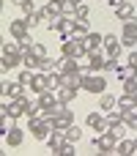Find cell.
Instances as JSON below:
<instances>
[{
	"label": "cell",
	"instance_id": "16",
	"mask_svg": "<svg viewBox=\"0 0 137 156\" xmlns=\"http://www.w3.org/2000/svg\"><path fill=\"white\" fill-rule=\"evenodd\" d=\"M82 44H85V49H88V52H96V49H102V47H104V36H99V33H93V30H91V33L82 38Z\"/></svg>",
	"mask_w": 137,
	"mask_h": 156
},
{
	"label": "cell",
	"instance_id": "26",
	"mask_svg": "<svg viewBox=\"0 0 137 156\" xmlns=\"http://www.w3.org/2000/svg\"><path fill=\"white\" fill-rule=\"evenodd\" d=\"M38 71H44V74H49V71H58V58H44L41 63H38Z\"/></svg>",
	"mask_w": 137,
	"mask_h": 156
},
{
	"label": "cell",
	"instance_id": "13",
	"mask_svg": "<svg viewBox=\"0 0 137 156\" xmlns=\"http://www.w3.org/2000/svg\"><path fill=\"white\" fill-rule=\"evenodd\" d=\"M85 123H88V129H96V132H107V129H110L102 112H88V118H85Z\"/></svg>",
	"mask_w": 137,
	"mask_h": 156
},
{
	"label": "cell",
	"instance_id": "10",
	"mask_svg": "<svg viewBox=\"0 0 137 156\" xmlns=\"http://www.w3.org/2000/svg\"><path fill=\"white\" fill-rule=\"evenodd\" d=\"M88 63H91V71H107V52L96 49V52H88Z\"/></svg>",
	"mask_w": 137,
	"mask_h": 156
},
{
	"label": "cell",
	"instance_id": "46",
	"mask_svg": "<svg viewBox=\"0 0 137 156\" xmlns=\"http://www.w3.org/2000/svg\"><path fill=\"white\" fill-rule=\"evenodd\" d=\"M132 3H135V0H132Z\"/></svg>",
	"mask_w": 137,
	"mask_h": 156
},
{
	"label": "cell",
	"instance_id": "27",
	"mask_svg": "<svg viewBox=\"0 0 137 156\" xmlns=\"http://www.w3.org/2000/svg\"><path fill=\"white\" fill-rule=\"evenodd\" d=\"M66 140H69V143H74V145H77V143H80V140H82V129H80V126H77V123H74V126H69V129H66Z\"/></svg>",
	"mask_w": 137,
	"mask_h": 156
},
{
	"label": "cell",
	"instance_id": "31",
	"mask_svg": "<svg viewBox=\"0 0 137 156\" xmlns=\"http://www.w3.org/2000/svg\"><path fill=\"white\" fill-rule=\"evenodd\" d=\"M110 132L118 137V140H124L126 137V132H129V126H126V121H121V123H115V126H110Z\"/></svg>",
	"mask_w": 137,
	"mask_h": 156
},
{
	"label": "cell",
	"instance_id": "9",
	"mask_svg": "<svg viewBox=\"0 0 137 156\" xmlns=\"http://www.w3.org/2000/svg\"><path fill=\"white\" fill-rule=\"evenodd\" d=\"M121 38L115 36V33H104V52H107V58H115V60H121Z\"/></svg>",
	"mask_w": 137,
	"mask_h": 156
},
{
	"label": "cell",
	"instance_id": "25",
	"mask_svg": "<svg viewBox=\"0 0 137 156\" xmlns=\"http://www.w3.org/2000/svg\"><path fill=\"white\" fill-rule=\"evenodd\" d=\"M41 11H44V19H55V16H60V3H52L49 0Z\"/></svg>",
	"mask_w": 137,
	"mask_h": 156
},
{
	"label": "cell",
	"instance_id": "12",
	"mask_svg": "<svg viewBox=\"0 0 137 156\" xmlns=\"http://www.w3.org/2000/svg\"><path fill=\"white\" fill-rule=\"evenodd\" d=\"M115 110H118V112L124 115V121H126V118H129V115L137 110V107H135V96H126V93H121V99H118V107H115Z\"/></svg>",
	"mask_w": 137,
	"mask_h": 156
},
{
	"label": "cell",
	"instance_id": "36",
	"mask_svg": "<svg viewBox=\"0 0 137 156\" xmlns=\"http://www.w3.org/2000/svg\"><path fill=\"white\" fill-rule=\"evenodd\" d=\"M74 154H77V151H74V143H69V140H66V145L60 148V154H58V156H74Z\"/></svg>",
	"mask_w": 137,
	"mask_h": 156
},
{
	"label": "cell",
	"instance_id": "6",
	"mask_svg": "<svg viewBox=\"0 0 137 156\" xmlns=\"http://www.w3.org/2000/svg\"><path fill=\"white\" fill-rule=\"evenodd\" d=\"M27 129H30L33 140H41V143H47V137L55 132L52 123H47V121H27Z\"/></svg>",
	"mask_w": 137,
	"mask_h": 156
},
{
	"label": "cell",
	"instance_id": "20",
	"mask_svg": "<svg viewBox=\"0 0 137 156\" xmlns=\"http://www.w3.org/2000/svg\"><path fill=\"white\" fill-rule=\"evenodd\" d=\"M36 104L38 107H55L58 104V90H44L36 96Z\"/></svg>",
	"mask_w": 137,
	"mask_h": 156
},
{
	"label": "cell",
	"instance_id": "23",
	"mask_svg": "<svg viewBox=\"0 0 137 156\" xmlns=\"http://www.w3.org/2000/svg\"><path fill=\"white\" fill-rule=\"evenodd\" d=\"M115 74H118V80H137V69L129 66V63H118Z\"/></svg>",
	"mask_w": 137,
	"mask_h": 156
},
{
	"label": "cell",
	"instance_id": "11",
	"mask_svg": "<svg viewBox=\"0 0 137 156\" xmlns=\"http://www.w3.org/2000/svg\"><path fill=\"white\" fill-rule=\"evenodd\" d=\"M25 88L27 85H22L19 80L16 82H3V99H19V96H25Z\"/></svg>",
	"mask_w": 137,
	"mask_h": 156
},
{
	"label": "cell",
	"instance_id": "15",
	"mask_svg": "<svg viewBox=\"0 0 137 156\" xmlns=\"http://www.w3.org/2000/svg\"><path fill=\"white\" fill-rule=\"evenodd\" d=\"M47 145H49L52 154L58 156V154H60V148L66 145V132H52V134L47 137Z\"/></svg>",
	"mask_w": 137,
	"mask_h": 156
},
{
	"label": "cell",
	"instance_id": "18",
	"mask_svg": "<svg viewBox=\"0 0 137 156\" xmlns=\"http://www.w3.org/2000/svg\"><path fill=\"white\" fill-rule=\"evenodd\" d=\"M77 85H60L58 88V101H63V104H71L74 99H77Z\"/></svg>",
	"mask_w": 137,
	"mask_h": 156
},
{
	"label": "cell",
	"instance_id": "19",
	"mask_svg": "<svg viewBox=\"0 0 137 156\" xmlns=\"http://www.w3.org/2000/svg\"><path fill=\"white\" fill-rule=\"evenodd\" d=\"M22 140H25V132H22V129L11 126V129L5 132V145H8V148H19V145H22Z\"/></svg>",
	"mask_w": 137,
	"mask_h": 156
},
{
	"label": "cell",
	"instance_id": "7",
	"mask_svg": "<svg viewBox=\"0 0 137 156\" xmlns=\"http://www.w3.org/2000/svg\"><path fill=\"white\" fill-rule=\"evenodd\" d=\"M121 44H124V47H129V49L137 44V16L124 22V27H121Z\"/></svg>",
	"mask_w": 137,
	"mask_h": 156
},
{
	"label": "cell",
	"instance_id": "22",
	"mask_svg": "<svg viewBox=\"0 0 137 156\" xmlns=\"http://www.w3.org/2000/svg\"><path fill=\"white\" fill-rule=\"evenodd\" d=\"M115 107H118V99L104 90V93L99 96V110H102V112H110V110H115Z\"/></svg>",
	"mask_w": 137,
	"mask_h": 156
},
{
	"label": "cell",
	"instance_id": "41",
	"mask_svg": "<svg viewBox=\"0 0 137 156\" xmlns=\"http://www.w3.org/2000/svg\"><path fill=\"white\" fill-rule=\"evenodd\" d=\"M11 3H14V5H19V8H22V5H25V3H30V0H11Z\"/></svg>",
	"mask_w": 137,
	"mask_h": 156
},
{
	"label": "cell",
	"instance_id": "21",
	"mask_svg": "<svg viewBox=\"0 0 137 156\" xmlns=\"http://www.w3.org/2000/svg\"><path fill=\"white\" fill-rule=\"evenodd\" d=\"M115 154H121V156H132L137 154V145H135V140H118V145H115Z\"/></svg>",
	"mask_w": 137,
	"mask_h": 156
},
{
	"label": "cell",
	"instance_id": "35",
	"mask_svg": "<svg viewBox=\"0 0 137 156\" xmlns=\"http://www.w3.org/2000/svg\"><path fill=\"white\" fill-rule=\"evenodd\" d=\"M38 63H41V60H38L36 55H27V58H25V66H27V69H33V71H38Z\"/></svg>",
	"mask_w": 137,
	"mask_h": 156
},
{
	"label": "cell",
	"instance_id": "34",
	"mask_svg": "<svg viewBox=\"0 0 137 156\" xmlns=\"http://www.w3.org/2000/svg\"><path fill=\"white\" fill-rule=\"evenodd\" d=\"M30 55H36L38 60H44L47 58V49H44V44H38V41H33V52Z\"/></svg>",
	"mask_w": 137,
	"mask_h": 156
},
{
	"label": "cell",
	"instance_id": "28",
	"mask_svg": "<svg viewBox=\"0 0 137 156\" xmlns=\"http://www.w3.org/2000/svg\"><path fill=\"white\" fill-rule=\"evenodd\" d=\"M77 5H80V3H74V0H63V3H60V14H63V16H74V14H77Z\"/></svg>",
	"mask_w": 137,
	"mask_h": 156
},
{
	"label": "cell",
	"instance_id": "44",
	"mask_svg": "<svg viewBox=\"0 0 137 156\" xmlns=\"http://www.w3.org/2000/svg\"><path fill=\"white\" fill-rule=\"evenodd\" d=\"M74 3H85V0H74Z\"/></svg>",
	"mask_w": 137,
	"mask_h": 156
},
{
	"label": "cell",
	"instance_id": "4",
	"mask_svg": "<svg viewBox=\"0 0 137 156\" xmlns=\"http://www.w3.org/2000/svg\"><path fill=\"white\" fill-rule=\"evenodd\" d=\"M69 126H74V110L60 101V110H58V115H55V121H52V129H55V132H66Z\"/></svg>",
	"mask_w": 137,
	"mask_h": 156
},
{
	"label": "cell",
	"instance_id": "42",
	"mask_svg": "<svg viewBox=\"0 0 137 156\" xmlns=\"http://www.w3.org/2000/svg\"><path fill=\"white\" fill-rule=\"evenodd\" d=\"M135 107H137V93H135Z\"/></svg>",
	"mask_w": 137,
	"mask_h": 156
},
{
	"label": "cell",
	"instance_id": "30",
	"mask_svg": "<svg viewBox=\"0 0 137 156\" xmlns=\"http://www.w3.org/2000/svg\"><path fill=\"white\" fill-rule=\"evenodd\" d=\"M33 77H36V71H33V69H27V66H25V69H22V71H19V77H16V80H19V82H22V85H27V88H30V82H33Z\"/></svg>",
	"mask_w": 137,
	"mask_h": 156
},
{
	"label": "cell",
	"instance_id": "14",
	"mask_svg": "<svg viewBox=\"0 0 137 156\" xmlns=\"http://www.w3.org/2000/svg\"><path fill=\"white\" fill-rule=\"evenodd\" d=\"M115 16H118V19H124V22H126V19H135L137 14H135L132 0H121V3L115 5Z\"/></svg>",
	"mask_w": 137,
	"mask_h": 156
},
{
	"label": "cell",
	"instance_id": "8",
	"mask_svg": "<svg viewBox=\"0 0 137 156\" xmlns=\"http://www.w3.org/2000/svg\"><path fill=\"white\" fill-rule=\"evenodd\" d=\"M30 22H27V16L25 19H11V25H8V33H11V38H16V41H22V38H27L30 36Z\"/></svg>",
	"mask_w": 137,
	"mask_h": 156
},
{
	"label": "cell",
	"instance_id": "40",
	"mask_svg": "<svg viewBox=\"0 0 137 156\" xmlns=\"http://www.w3.org/2000/svg\"><path fill=\"white\" fill-rule=\"evenodd\" d=\"M80 74H82V77L91 74V63H80Z\"/></svg>",
	"mask_w": 137,
	"mask_h": 156
},
{
	"label": "cell",
	"instance_id": "37",
	"mask_svg": "<svg viewBox=\"0 0 137 156\" xmlns=\"http://www.w3.org/2000/svg\"><path fill=\"white\" fill-rule=\"evenodd\" d=\"M22 14H25V16H30V14H36V0H30V3H25V5H22Z\"/></svg>",
	"mask_w": 137,
	"mask_h": 156
},
{
	"label": "cell",
	"instance_id": "3",
	"mask_svg": "<svg viewBox=\"0 0 137 156\" xmlns=\"http://www.w3.org/2000/svg\"><path fill=\"white\" fill-rule=\"evenodd\" d=\"M82 90H88V93H93V96H102V93L107 90V80H104L102 74L91 71V74L82 77Z\"/></svg>",
	"mask_w": 137,
	"mask_h": 156
},
{
	"label": "cell",
	"instance_id": "5",
	"mask_svg": "<svg viewBox=\"0 0 137 156\" xmlns=\"http://www.w3.org/2000/svg\"><path fill=\"white\" fill-rule=\"evenodd\" d=\"M19 66H25V55H22V49H16V52H3V60H0L3 74H8V71H14V69H19Z\"/></svg>",
	"mask_w": 137,
	"mask_h": 156
},
{
	"label": "cell",
	"instance_id": "1",
	"mask_svg": "<svg viewBox=\"0 0 137 156\" xmlns=\"http://www.w3.org/2000/svg\"><path fill=\"white\" fill-rule=\"evenodd\" d=\"M60 55L63 58H88V49H85V44L80 41V38H63L60 41Z\"/></svg>",
	"mask_w": 137,
	"mask_h": 156
},
{
	"label": "cell",
	"instance_id": "43",
	"mask_svg": "<svg viewBox=\"0 0 137 156\" xmlns=\"http://www.w3.org/2000/svg\"><path fill=\"white\" fill-rule=\"evenodd\" d=\"M52 3H63V0H52Z\"/></svg>",
	"mask_w": 137,
	"mask_h": 156
},
{
	"label": "cell",
	"instance_id": "45",
	"mask_svg": "<svg viewBox=\"0 0 137 156\" xmlns=\"http://www.w3.org/2000/svg\"><path fill=\"white\" fill-rule=\"evenodd\" d=\"M135 145H137V137H135Z\"/></svg>",
	"mask_w": 137,
	"mask_h": 156
},
{
	"label": "cell",
	"instance_id": "2",
	"mask_svg": "<svg viewBox=\"0 0 137 156\" xmlns=\"http://www.w3.org/2000/svg\"><path fill=\"white\" fill-rule=\"evenodd\" d=\"M115 145H118V137L107 129V132H96V137H93V148L99 151V154H115Z\"/></svg>",
	"mask_w": 137,
	"mask_h": 156
},
{
	"label": "cell",
	"instance_id": "33",
	"mask_svg": "<svg viewBox=\"0 0 137 156\" xmlns=\"http://www.w3.org/2000/svg\"><path fill=\"white\" fill-rule=\"evenodd\" d=\"M88 16H91V8H88L85 3H80V5H77V14H74V19H88Z\"/></svg>",
	"mask_w": 137,
	"mask_h": 156
},
{
	"label": "cell",
	"instance_id": "24",
	"mask_svg": "<svg viewBox=\"0 0 137 156\" xmlns=\"http://www.w3.org/2000/svg\"><path fill=\"white\" fill-rule=\"evenodd\" d=\"M91 30H88V19H74V33H71V38H85Z\"/></svg>",
	"mask_w": 137,
	"mask_h": 156
},
{
	"label": "cell",
	"instance_id": "39",
	"mask_svg": "<svg viewBox=\"0 0 137 156\" xmlns=\"http://www.w3.org/2000/svg\"><path fill=\"white\" fill-rule=\"evenodd\" d=\"M126 63H129V66H135V69H137V52H129V58H126Z\"/></svg>",
	"mask_w": 137,
	"mask_h": 156
},
{
	"label": "cell",
	"instance_id": "29",
	"mask_svg": "<svg viewBox=\"0 0 137 156\" xmlns=\"http://www.w3.org/2000/svg\"><path fill=\"white\" fill-rule=\"evenodd\" d=\"M121 93L135 96V93H137V80H121Z\"/></svg>",
	"mask_w": 137,
	"mask_h": 156
},
{
	"label": "cell",
	"instance_id": "17",
	"mask_svg": "<svg viewBox=\"0 0 137 156\" xmlns=\"http://www.w3.org/2000/svg\"><path fill=\"white\" fill-rule=\"evenodd\" d=\"M30 90L38 96V93H44V90H49V80H47V74L44 71H36V77H33V82H30Z\"/></svg>",
	"mask_w": 137,
	"mask_h": 156
},
{
	"label": "cell",
	"instance_id": "38",
	"mask_svg": "<svg viewBox=\"0 0 137 156\" xmlns=\"http://www.w3.org/2000/svg\"><path fill=\"white\" fill-rule=\"evenodd\" d=\"M126 126H129V129H137V110L129 115V118H126Z\"/></svg>",
	"mask_w": 137,
	"mask_h": 156
},
{
	"label": "cell",
	"instance_id": "32",
	"mask_svg": "<svg viewBox=\"0 0 137 156\" xmlns=\"http://www.w3.org/2000/svg\"><path fill=\"white\" fill-rule=\"evenodd\" d=\"M104 121H107V126H115V123H121V121H124V115H121L118 110H110Z\"/></svg>",
	"mask_w": 137,
	"mask_h": 156
}]
</instances>
